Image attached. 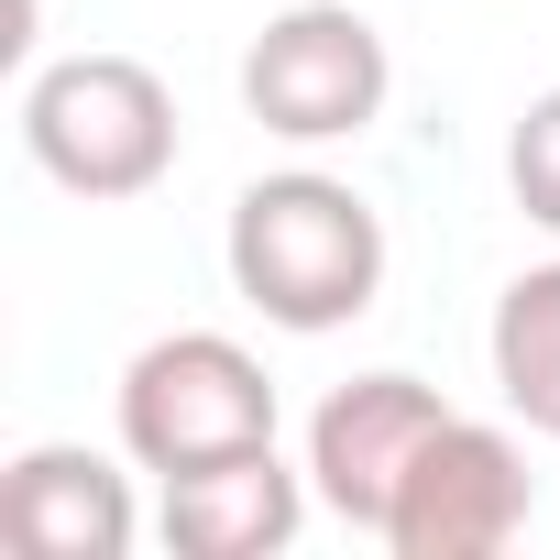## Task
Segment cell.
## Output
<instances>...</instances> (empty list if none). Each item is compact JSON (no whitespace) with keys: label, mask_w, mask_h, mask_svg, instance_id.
<instances>
[{"label":"cell","mask_w":560,"mask_h":560,"mask_svg":"<svg viewBox=\"0 0 560 560\" xmlns=\"http://www.w3.org/2000/svg\"><path fill=\"white\" fill-rule=\"evenodd\" d=\"M231 287L242 308H264L275 330H352L374 298H385V220L352 176H319V165H287V176H253L231 198Z\"/></svg>","instance_id":"1"},{"label":"cell","mask_w":560,"mask_h":560,"mask_svg":"<svg viewBox=\"0 0 560 560\" xmlns=\"http://www.w3.org/2000/svg\"><path fill=\"white\" fill-rule=\"evenodd\" d=\"M23 154L67 198H143L176 165V89L143 56H56L23 78Z\"/></svg>","instance_id":"2"},{"label":"cell","mask_w":560,"mask_h":560,"mask_svg":"<svg viewBox=\"0 0 560 560\" xmlns=\"http://www.w3.org/2000/svg\"><path fill=\"white\" fill-rule=\"evenodd\" d=\"M275 440V374L231 341V330H165L132 352L121 374V451L165 483V472H198V462H231V451H264Z\"/></svg>","instance_id":"3"},{"label":"cell","mask_w":560,"mask_h":560,"mask_svg":"<svg viewBox=\"0 0 560 560\" xmlns=\"http://www.w3.org/2000/svg\"><path fill=\"white\" fill-rule=\"evenodd\" d=\"M385 89H396V56H385V34L352 12V0H298V12H275L242 45V110L264 132H287V143L374 132Z\"/></svg>","instance_id":"4"},{"label":"cell","mask_w":560,"mask_h":560,"mask_svg":"<svg viewBox=\"0 0 560 560\" xmlns=\"http://www.w3.org/2000/svg\"><path fill=\"white\" fill-rule=\"evenodd\" d=\"M527 505H538L527 451L494 418H440L385 505V549L396 560H494L527 538Z\"/></svg>","instance_id":"5"},{"label":"cell","mask_w":560,"mask_h":560,"mask_svg":"<svg viewBox=\"0 0 560 560\" xmlns=\"http://www.w3.org/2000/svg\"><path fill=\"white\" fill-rule=\"evenodd\" d=\"M440 418H451V407H440V385H418V374H352V385H330L319 418H308V494H319L341 527L385 538V505H396V483H407V462L429 451Z\"/></svg>","instance_id":"6"},{"label":"cell","mask_w":560,"mask_h":560,"mask_svg":"<svg viewBox=\"0 0 560 560\" xmlns=\"http://www.w3.org/2000/svg\"><path fill=\"white\" fill-rule=\"evenodd\" d=\"M0 527H12V549H34V560H121L143 516H132V472L110 451L34 440V451H12V472H0Z\"/></svg>","instance_id":"7"},{"label":"cell","mask_w":560,"mask_h":560,"mask_svg":"<svg viewBox=\"0 0 560 560\" xmlns=\"http://www.w3.org/2000/svg\"><path fill=\"white\" fill-rule=\"evenodd\" d=\"M308 472H287L275 462V440L264 451H231V462H198V472H165V549L176 560H264V549H287L298 527H308Z\"/></svg>","instance_id":"8"},{"label":"cell","mask_w":560,"mask_h":560,"mask_svg":"<svg viewBox=\"0 0 560 560\" xmlns=\"http://www.w3.org/2000/svg\"><path fill=\"white\" fill-rule=\"evenodd\" d=\"M483 352H494V396H505L538 440H560V264H527L516 287L494 298Z\"/></svg>","instance_id":"9"},{"label":"cell","mask_w":560,"mask_h":560,"mask_svg":"<svg viewBox=\"0 0 560 560\" xmlns=\"http://www.w3.org/2000/svg\"><path fill=\"white\" fill-rule=\"evenodd\" d=\"M505 187H516V209H527L538 231H560V89H538V100L516 110V132H505Z\"/></svg>","instance_id":"10"}]
</instances>
